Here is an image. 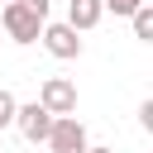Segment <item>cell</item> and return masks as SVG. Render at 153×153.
<instances>
[{"instance_id":"cell-5","label":"cell","mask_w":153,"mask_h":153,"mask_svg":"<svg viewBox=\"0 0 153 153\" xmlns=\"http://www.w3.org/2000/svg\"><path fill=\"white\" fill-rule=\"evenodd\" d=\"M14 124H19V134L29 139V143H48V129H53V115L33 100V105H19L14 110Z\"/></svg>"},{"instance_id":"cell-2","label":"cell","mask_w":153,"mask_h":153,"mask_svg":"<svg viewBox=\"0 0 153 153\" xmlns=\"http://www.w3.org/2000/svg\"><path fill=\"white\" fill-rule=\"evenodd\" d=\"M38 105H43L53 120H62V115H76V86H72L67 76H48V81L38 86Z\"/></svg>"},{"instance_id":"cell-8","label":"cell","mask_w":153,"mask_h":153,"mask_svg":"<svg viewBox=\"0 0 153 153\" xmlns=\"http://www.w3.org/2000/svg\"><path fill=\"white\" fill-rule=\"evenodd\" d=\"M14 110H19V100H14L10 91H0V129H5V124H14Z\"/></svg>"},{"instance_id":"cell-4","label":"cell","mask_w":153,"mask_h":153,"mask_svg":"<svg viewBox=\"0 0 153 153\" xmlns=\"http://www.w3.org/2000/svg\"><path fill=\"white\" fill-rule=\"evenodd\" d=\"M43 48L53 53V57H62V62H72V57H81V38H76V29H67V24H43Z\"/></svg>"},{"instance_id":"cell-13","label":"cell","mask_w":153,"mask_h":153,"mask_svg":"<svg viewBox=\"0 0 153 153\" xmlns=\"http://www.w3.org/2000/svg\"><path fill=\"white\" fill-rule=\"evenodd\" d=\"M5 5H10V0H5Z\"/></svg>"},{"instance_id":"cell-1","label":"cell","mask_w":153,"mask_h":153,"mask_svg":"<svg viewBox=\"0 0 153 153\" xmlns=\"http://www.w3.org/2000/svg\"><path fill=\"white\" fill-rule=\"evenodd\" d=\"M43 24H48V19H38V14H33V10H24L19 0H10V5H5V14H0V33H5V38H14V43H33V38L43 33Z\"/></svg>"},{"instance_id":"cell-7","label":"cell","mask_w":153,"mask_h":153,"mask_svg":"<svg viewBox=\"0 0 153 153\" xmlns=\"http://www.w3.org/2000/svg\"><path fill=\"white\" fill-rule=\"evenodd\" d=\"M129 24H134V38H143V43H148V38H153V5L143 0V5L129 14Z\"/></svg>"},{"instance_id":"cell-12","label":"cell","mask_w":153,"mask_h":153,"mask_svg":"<svg viewBox=\"0 0 153 153\" xmlns=\"http://www.w3.org/2000/svg\"><path fill=\"white\" fill-rule=\"evenodd\" d=\"M86 153H115V148H86Z\"/></svg>"},{"instance_id":"cell-11","label":"cell","mask_w":153,"mask_h":153,"mask_svg":"<svg viewBox=\"0 0 153 153\" xmlns=\"http://www.w3.org/2000/svg\"><path fill=\"white\" fill-rule=\"evenodd\" d=\"M139 120H143V129H153V100H143V105H139Z\"/></svg>"},{"instance_id":"cell-3","label":"cell","mask_w":153,"mask_h":153,"mask_svg":"<svg viewBox=\"0 0 153 153\" xmlns=\"http://www.w3.org/2000/svg\"><path fill=\"white\" fill-rule=\"evenodd\" d=\"M48 148H53V153H86V148H91V143H86V124H81L76 115L53 120V129H48Z\"/></svg>"},{"instance_id":"cell-10","label":"cell","mask_w":153,"mask_h":153,"mask_svg":"<svg viewBox=\"0 0 153 153\" xmlns=\"http://www.w3.org/2000/svg\"><path fill=\"white\" fill-rule=\"evenodd\" d=\"M19 5H24V10H33L38 19H48V0H19Z\"/></svg>"},{"instance_id":"cell-9","label":"cell","mask_w":153,"mask_h":153,"mask_svg":"<svg viewBox=\"0 0 153 153\" xmlns=\"http://www.w3.org/2000/svg\"><path fill=\"white\" fill-rule=\"evenodd\" d=\"M143 0H100V10H115V14H134Z\"/></svg>"},{"instance_id":"cell-6","label":"cell","mask_w":153,"mask_h":153,"mask_svg":"<svg viewBox=\"0 0 153 153\" xmlns=\"http://www.w3.org/2000/svg\"><path fill=\"white\" fill-rule=\"evenodd\" d=\"M100 14H105L100 0H67V29H76V33H81V29H96Z\"/></svg>"}]
</instances>
